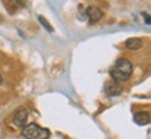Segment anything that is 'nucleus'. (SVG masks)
I'll use <instances>...</instances> for the list:
<instances>
[{
  "instance_id": "nucleus-1",
  "label": "nucleus",
  "mask_w": 151,
  "mask_h": 139,
  "mask_svg": "<svg viewBox=\"0 0 151 139\" xmlns=\"http://www.w3.org/2000/svg\"><path fill=\"white\" fill-rule=\"evenodd\" d=\"M132 73H133V65H132L130 60L123 59V58L118 59L115 66L111 69V77H112V80L118 82V83L129 80Z\"/></svg>"
},
{
  "instance_id": "nucleus-2",
  "label": "nucleus",
  "mask_w": 151,
  "mask_h": 139,
  "mask_svg": "<svg viewBox=\"0 0 151 139\" xmlns=\"http://www.w3.org/2000/svg\"><path fill=\"white\" fill-rule=\"evenodd\" d=\"M22 135L27 139H48L50 132L37 124H28L22 129Z\"/></svg>"
},
{
  "instance_id": "nucleus-3",
  "label": "nucleus",
  "mask_w": 151,
  "mask_h": 139,
  "mask_svg": "<svg viewBox=\"0 0 151 139\" xmlns=\"http://www.w3.org/2000/svg\"><path fill=\"white\" fill-rule=\"evenodd\" d=\"M104 90H105V94H106V96L113 97V96H119L123 89H122V84H120V83H118V82H115V80H111L105 84Z\"/></svg>"
},
{
  "instance_id": "nucleus-4",
  "label": "nucleus",
  "mask_w": 151,
  "mask_h": 139,
  "mask_svg": "<svg viewBox=\"0 0 151 139\" xmlns=\"http://www.w3.org/2000/svg\"><path fill=\"white\" fill-rule=\"evenodd\" d=\"M86 13H87V17H88L90 23H97L98 20H101V17H102V11L99 10L98 7H95V6L87 7Z\"/></svg>"
},
{
  "instance_id": "nucleus-5",
  "label": "nucleus",
  "mask_w": 151,
  "mask_h": 139,
  "mask_svg": "<svg viewBox=\"0 0 151 139\" xmlns=\"http://www.w3.org/2000/svg\"><path fill=\"white\" fill-rule=\"evenodd\" d=\"M27 119H28L27 110H18V111L14 114V118H13V121H14V124H16L17 127H25Z\"/></svg>"
},
{
  "instance_id": "nucleus-6",
  "label": "nucleus",
  "mask_w": 151,
  "mask_h": 139,
  "mask_svg": "<svg viewBox=\"0 0 151 139\" xmlns=\"http://www.w3.org/2000/svg\"><path fill=\"white\" fill-rule=\"evenodd\" d=\"M133 118H134V122L137 125H147L150 122V115H148V112H144V111L134 112Z\"/></svg>"
},
{
  "instance_id": "nucleus-7",
  "label": "nucleus",
  "mask_w": 151,
  "mask_h": 139,
  "mask_svg": "<svg viewBox=\"0 0 151 139\" xmlns=\"http://www.w3.org/2000/svg\"><path fill=\"white\" fill-rule=\"evenodd\" d=\"M124 47L127 49H140L143 47V41H141L140 38H129L126 42H124Z\"/></svg>"
},
{
  "instance_id": "nucleus-8",
  "label": "nucleus",
  "mask_w": 151,
  "mask_h": 139,
  "mask_svg": "<svg viewBox=\"0 0 151 139\" xmlns=\"http://www.w3.org/2000/svg\"><path fill=\"white\" fill-rule=\"evenodd\" d=\"M39 21H41V24H42V25H43V27H45V28H46L48 31H50V32L53 31V28H52V27H50V25H49V23L46 21V20L43 18V17H41V16H39Z\"/></svg>"
},
{
  "instance_id": "nucleus-9",
  "label": "nucleus",
  "mask_w": 151,
  "mask_h": 139,
  "mask_svg": "<svg viewBox=\"0 0 151 139\" xmlns=\"http://www.w3.org/2000/svg\"><path fill=\"white\" fill-rule=\"evenodd\" d=\"M143 17L146 18V24H148V25H150V24H151V23H150V16H148L147 13H143Z\"/></svg>"
},
{
  "instance_id": "nucleus-10",
  "label": "nucleus",
  "mask_w": 151,
  "mask_h": 139,
  "mask_svg": "<svg viewBox=\"0 0 151 139\" xmlns=\"http://www.w3.org/2000/svg\"><path fill=\"white\" fill-rule=\"evenodd\" d=\"M1 83H3V77H1V75H0V86H1Z\"/></svg>"
}]
</instances>
